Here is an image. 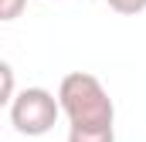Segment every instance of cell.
I'll return each instance as SVG.
<instances>
[{"label":"cell","mask_w":146,"mask_h":142,"mask_svg":"<svg viewBox=\"0 0 146 142\" xmlns=\"http://www.w3.org/2000/svg\"><path fill=\"white\" fill-rule=\"evenodd\" d=\"M0 81H3V85H0V102L10 108V102L17 98V95H14V68H10V61L0 64Z\"/></svg>","instance_id":"277c9868"},{"label":"cell","mask_w":146,"mask_h":142,"mask_svg":"<svg viewBox=\"0 0 146 142\" xmlns=\"http://www.w3.org/2000/svg\"><path fill=\"white\" fill-rule=\"evenodd\" d=\"M68 142H115V129H95V132L68 129Z\"/></svg>","instance_id":"3957f363"},{"label":"cell","mask_w":146,"mask_h":142,"mask_svg":"<svg viewBox=\"0 0 146 142\" xmlns=\"http://www.w3.org/2000/svg\"><path fill=\"white\" fill-rule=\"evenodd\" d=\"M115 14H122V17H136V14H143L146 10V0H106Z\"/></svg>","instance_id":"5b68a950"},{"label":"cell","mask_w":146,"mask_h":142,"mask_svg":"<svg viewBox=\"0 0 146 142\" xmlns=\"http://www.w3.org/2000/svg\"><path fill=\"white\" fill-rule=\"evenodd\" d=\"M7 112H10V125L21 135H44L54 129V122L61 115V102L48 88H24L10 102Z\"/></svg>","instance_id":"7a4b0ae2"},{"label":"cell","mask_w":146,"mask_h":142,"mask_svg":"<svg viewBox=\"0 0 146 142\" xmlns=\"http://www.w3.org/2000/svg\"><path fill=\"white\" fill-rule=\"evenodd\" d=\"M24 7H27V0H0V20H14V17H21Z\"/></svg>","instance_id":"8992f818"},{"label":"cell","mask_w":146,"mask_h":142,"mask_svg":"<svg viewBox=\"0 0 146 142\" xmlns=\"http://www.w3.org/2000/svg\"><path fill=\"white\" fill-rule=\"evenodd\" d=\"M58 102H61V115L68 118L72 129L95 132V129H112V122H115V105H112L106 85L88 71H72L61 78Z\"/></svg>","instance_id":"6da1fadb"}]
</instances>
